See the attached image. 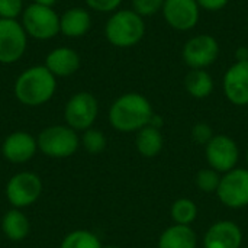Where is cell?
I'll use <instances>...</instances> for the list:
<instances>
[{
    "instance_id": "obj_1",
    "label": "cell",
    "mask_w": 248,
    "mask_h": 248,
    "mask_svg": "<svg viewBox=\"0 0 248 248\" xmlns=\"http://www.w3.org/2000/svg\"><path fill=\"white\" fill-rule=\"evenodd\" d=\"M153 115L154 110L151 102L141 93L129 92L113 100L109 108L108 118L115 131L122 134H137L150 124Z\"/></svg>"
},
{
    "instance_id": "obj_2",
    "label": "cell",
    "mask_w": 248,
    "mask_h": 248,
    "mask_svg": "<svg viewBox=\"0 0 248 248\" xmlns=\"http://www.w3.org/2000/svg\"><path fill=\"white\" fill-rule=\"evenodd\" d=\"M19 103L31 108L48 103L57 92V77L45 65H32L23 70L13 86Z\"/></svg>"
},
{
    "instance_id": "obj_3",
    "label": "cell",
    "mask_w": 248,
    "mask_h": 248,
    "mask_svg": "<svg viewBox=\"0 0 248 248\" xmlns=\"http://www.w3.org/2000/svg\"><path fill=\"white\" fill-rule=\"evenodd\" d=\"M145 22L132 9H118L105 23V36L115 48H132L145 36Z\"/></svg>"
},
{
    "instance_id": "obj_4",
    "label": "cell",
    "mask_w": 248,
    "mask_h": 248,
    "mask_svg": "<svg viewBox=\"0 0 248 248\" xmlns=\"http://www.w3.org/2000/svg\"><path fill=\"white\" fill-rule=\"evenodd\" d=\"M38 150L49 158H68L78 150V132L68 125H51L36 137Z\"/></svg>"
},
{
    "instance_id": "obj_5",
    "label": "cell",
    "mask_w": 248,
    "mask_h": 248,
    "mask_svg": "<svg viewBox=\"0 0 248 248\" xmlns=\"http://www.w3.org/2000/svg\"><path fill=\"white\" fill-rule=\"evenodd\" d=\"M20 23L26 35L36 41H48L60 33V15L54 7L31 3L25 7Z\"/></svg>"
},
{
    "instance_id": "obj_6",
    "label": "cell",
    "mask_w": 248,
    "mask_h": 248,
    "mask_svg": "<svg viewBox=\"0 0 248 248\" xmlns=\"http://www.w3.org/2000/svg\"><path fill=\"white\" fill-rule=\"evenodd\" d=\"M99 115V102L89 92H78L73 94L64 106L65 125L77 132H84L93 128Z\"/></svg>"
},
{
    "instance_id": "obj_7",
    "label": "cell",
    "mask_w": 248,
    "mask_h": 248,
    "mask_svg": "<svg viewBox=\"0 0 248 248\" xmlns=\"http://www.w3.org/2000/svg\"><path fill=\"white\" fill-rule=\"evenodd\" d=\"M42 189V180L36 173L20 171L9 179V182L6 183L4 193L7 202L13 208L23 209L33 205L39 199Z\"/></svg>"
},
{
    "instance_id": "obj_8",
    "label": "cell",
    "mask_w": 248,
    "mask_h": 248,
    "mask_svg": "<svg viewBox=\"0 0 248 248\" xmlns=\"http://www.w3.org/2000/svg\"><path fill=\"white\" fill-rule=\"evenodd\" d=\"M219 202L230 209L248 206V169L235 167L221 176L219 187L215 193Z\"/></svg>"
},
{
    "instance_id": "obj_9",
    "label": "cell",
    "mask_w": 248,
    "mask_h": 248,
    "mask_svg": "<svg viewBox=\"0 0 248 248\" xmlns=\"http://www.w3.org/2000/svg\"><path fill=\"white\" fill-rule=\"evenodd\" d=\"M182 57L190 70H206L219 57V42L209 33L195 35L185 42Z\"/></svg>"
},
{
    "instance_id": "obj_10",
    "label": "cell",
    "mask_w": 248,
    "mask_h": 248,
    "mask_svg": "<svg viewBox=\"0 0 248 248\" xmlns=\"http://www.w3.org/2000/svg\"><path fill=\"white\" fill-rule=\"evenodd\" d=\"M28 35L16 19H0V64H15L26 52Z\"/></svg>"
},
{
    "instance_id": "obj_11",
    "label": "cell",
    "mask_w": 248,
    "mask_h": 248,
    "mask_svg": "<svg viewBox=\"0 0 248 248\" xmlns=\"http://www.w3.org/2000/svg\"><path fill=\"white\" fill-rule=\"evenodd\" d=\"M208 166L224 174L237 167L240 160V148L234 138L225 134H215L205 145Z\"/></svg>"
},
{
    "instance_id": "obj_12",
    "label": "cell",
    "mask_w": 248,
    "mask_h": 248,
    "mask_svg": "<svg viewBox=\"0 0 248 248\" xmlns=\"http://www.w3.org/2000/svg\"><path fill=\"white\" fill-rule=\"evenodd\" d=\"M161 15L170 28L187 32L196 28L201 19V7L196 0H164Z\"/></svg>"
},
{
    "instance_id": "obj_13",
    "label": "cell",
    "mask_w": 248,
    "mask_h": 248,
    "mask_svg": "<svg viewBox=\"0 0 248 248\" xmlns=\"http://www.w3.org/2000/svg\"><path fill=\"white\" fill-rule=\"evenodd\" d=\"M225 97L234 106H248V61H235L222 78Z\"/></svg>"
},
{
    "instance_id": "obj_14",
    "label": "cell",
    "mask_w": 248,
    "mask_h": 248,
    "mask_svg": "<svg viewBox=\"0 0 248 248\" xmlns=\"http://www.w3.org/2000/svg\"><path fill=\"white\" fill-rule=\"evenodd\" d=\"M244 241L240 225L230 219L214 222L203 235V248H241Z\"/></svg>"
},
{
    "instance_id": "obj_15",
    "label": "cell",
    "mask_w": 248,
    "mask_h": 248,
    "mask_svg": "<svg viewBox=\"0 0 248 248\" xmlns=\"http://www.w3.org/2000/svg\"><path fill=\"white\" fill-rule=\"evenodd\" d=\"M38 151L36 138L26 131H16L7 135L1 144L3 157L13 164L28 163Z\"/></svg>"
},
{
    "instance_id": "obj_16",
    "label": "cell",
    "mask_w": 248,
    "mask_h": 248,
    "mask_svg": "<svg viewBox=\"0 0 248 248\" xmlns=\"http://www.w3.org/2000/svg\"><path fill=\"white\" fill-rule=\"evenodd\" d=\"M44 65L58 78V77H70L78 71L81 65L80 54L70 46H58L51 49L46 57Z\"/></svg>"
},
{
    "instance_id": "obj_17",
    "label": "cell",
    "mask_w": 248,
    "mask_h": 248,
    "mask_svg": "<svg viewBox=\"0 0 248 248\" xmlns=\"http://www.w3.org/2000/svg\"><path fill=\"white\" fill-rule=\"evenodd\" d=\"M92 28V15L89 9L74 6L60 15V33L67 38H81Z\"/></svg>"
},
{
    "instance_id": "obj_18",
    "label": "cell",
    "mask_w": 248,
    "mask_h": 248,
    "mask_svg": "<svg viewBox=\"0 0 248 248\" xmlns=\"http://www.w3.org/2000/svg\"><path fill=\"white\" fill-rule=\"evenodd\" d=\"M158 248H198V235L192 227L173 224L158 237Z\"/></svg>"
},
{
    "instance_id": "obj_19",
    "label": "cell",
    "mask_w": 248,
    "mask_h": 248,
    "mask_svg": "<svg viewBox=\"0 0 248 248\" xmlns=\"http://www.w3.org/2000/svg\"><path fill=\"white\" fill-rule=\"evenodd\" d=\"M1 231L7 240L17 243L29 235L31 222L22 209L12 208L1 218Z\"/></svg>"
},
{
    "instance_id": "obj_20",
    "label": "cell",
    "mask_w": 248,
    "mask_h": 248,
    "mask_svg": "<svg viewBox=\"0 0 248 248\" xmlns=\"http://www.w3.org/2000/svg\"><path fill=\"white\" fill-rule=\"evenodd\" d=\"M135 147L140 155L144 158L157 157L164 147V137L161 129H157L151 125L144 126L135 135Z\"/></svg>"
},
{
    "instance_id": "obj_21",
    "label": "cell",
    "mask_w": 248,
    "mask_h": 248,
    "mask_svg": "<svg viewBox=\"0 0 248 248\" xmlns=\"http://www.w3.org/2000/svg\"><path fill=\"white\" fill-rule=\"evenodd\" d=\"M185 89L195 99H206L214 92V78L206 70H190L185 77Z\"/></svg>"
},
{
    "instance_id": "obj_22",
    "label": "cell",
    "mask_w": 248,
    "mask_h": 248,
    "mask_svg": "<svg viewBox=\"0 0 248 248\" xmlns=\"http://www.w3.org/2000/svg\"><path fill=\"white\" fill-rule=\"evenodd\" d=\"M199 214L198 205L195 203V201L189 199V198H180L176 199L170 208V215L174 224L177 225H187L192 227V224L196 221Z\"/></svg>"
},
{
    "instance_id": "obj_23",
    "label": "cell",
    "mask_w": 248,
    "mask_h": 248,
    "mask_svg": "<svg viewBox=\"0 0 248 248\" xmlns=\"http://www.w3.org/2000/svg\"><path fill=\"white\" fill-rule=\"evenodd\" d=\"M60 248H103V246L94 232L87 230H76L62 238Z\"/></svg>"
},
{
    "instance_id": "obj_24",
    "label": "cell",
    "mask_w": 248,
    "mask_h": 248,
    "mask_svg": "<svg viewBox=\"0 0 248 248\" xmlns=\"http://www.w3.org/2000/svg\"><path fill=\"white\" fill-rule=\"evenodd\" d=\"M80 144L89 154H100L105 151L108 145V140H106V135L100 129L89 128L83 132L80 138Z\"/></svg>"
},
{
    "instance_id": "obj_25",
    "label": "cell",
    "mask_w": 248,
    "mask_h": 248,
    "mask_svg": "<svg viewBox=\"0 0 248 248\" xmlns=\"http://www.w3.org/2000/svg\"><path fill=\"white\" fill-rule=\"evenodd\" d=\"M221 173H218L217 170L211 169V167H206V169H201L195 177V183H196V187L202 192V193H206V195H211V193H217L218 187H219V183H221Z\"/></svg>"
},
{
    "instance_id": "obj_26",
    "label": "cell",
    "mask_w": 248,
    "mask_h": 248,
    "mask_svg": "<svg viewBox=\"0 0 248 248\" xmlns=\"http://www.w3.org/2000/svg\"><path fill=\"white\" fill-rule=\"evenodd\" d=\"M164 0H132V10L142 17H150L161 13Z\"/></svg>"
},
{
    "instance_id": "obj_27",
    "label": "cell",
    "mask_w": 248,
    "mask_h": 248,
    "mask_svg": "<svg viewBox=\"0 0 248 248\" xmlns=\"http://www.w3.org/2000/svg\"><path fill=\"white\" fill-rule=\"evenodd\" d=\"M23 10V0H0V19L19 20Z\"/></svg>"
},
{
    "instance_id": "obj_28",
    "label": "cell",
    "mask_w": 248,
    "mask_h": 248,
    "mask_svg": "<svg viewBox=\"0 0 248 248\" xmlns=\"http://www.w3.org/2000/svg\"><path fill=\"white\" fill-rule=\"evenodd\" d=\"M190 135H192V140L198 145H203L205 147L214 138L215 134H214V129H212V126L209 124H206V122H198V124L193 125Z\"/></svg>"
},
{
    "instance_id": "obj_29",
    "label": "cell",
    "mask_w": 248,
    "mask_h": 248,
    "mask_svg": "<svg viewBox=\"0 0 248 248\" xmlns=\"http://www.w3.org/2000/svg\"><path fill=\"white\" fill-rule=\"evenodd\" d=\"M84 1L90 10L99 13H113L121 7L124 0H84Z\"/></svg>"
},
{
    "instance_id": "obj_30",
    "label": "cell",
    "mask_w": 248,
    "mask_h": 248,
    "mask_svg": "<svg viewBox=\"0 0 248 248\" xmlns=\"http://www.w3.org/2000/svg\"><path fill=\"white\" fill-rule=\"evenodd\" d=\"M201 10H206V12H219L224 7H227V4L230 3V0H196Z\"/></svg>"
},
{
    "instance_id": "obj_31",
    "label": "cell",
    "mask_w": 248,
    "mask_h": 248,
    "mask_svg": "<svg viewBox=\"0 0 248 248\" xmlns=\"http://www.w3.org/2000/svg\"><path fill=\"white\" fill-rule=\"evenodd\" d=\"M235 61H248V46L243 45L235 49Z\"/></svg>"
},
{
    "instance_id": "obj_32",
    "label": "cell",
    "mask_w": 248,
    "mask_h": 248,
    "mask_svg": "<svg viewBox=\"0 0 248 248\" xmlns=\"http://www.w3.org/2000/svg\"><path fill=\"white\" fill-rule=\"evenodd\" d=\"M148 125H151V126H154V128H157V129H161V128H163V125H164V119H163V116H160V115L154 113V115L151 116V119H150V124H148Z\"/></svg>"
},
{
    "instance_id": "obj_33",
    "label": "cell",
    "mask_w": 248,
    "mask_h": 248,
    "mask_svg": "<svg viewBox=\"0 0 248 248\" xmlns=\"http://www.w3.org/2000/svg\"><path fill=\"white\" fill-rule=\"evenodd\" d=\"M58 0H32V3L39 4V6H46V7H54Z\"/></svg>"
},
{
    "instance_id": "obj_34",
    "label": "cell",
    "mask_w": 248,
    "mask_h": 248,
    "mask_svg": "<svg viewBox=\"0 0 248 248\" xmlns=\"http://www.w3.org/2000/svg\"><path fill=\"white\" fill-rule=\"evenodd\" d=\"M246 163H247V169H248V148H247V151H246Z\"/></svg>"
},
{
    "instance_id": "obj_35",
    "label": "cell",
    "mask_w": 248,
    "mask_h": 248,
    "mask_svg": "<svg viewBox=\"0 0 248 248\" xmlns=\"http://www.w3.org/2000/svg\"><path fill=\"white\" fill-rule=\"evenodd\" d=\"M103 248H119V247H116V246H103Z\"/></svg>"
},
{
    "instance_id": "obj_36",
    "label": "cell",
    "mask_w": 248,
    "mask_h": 248,
    "mask_svg": "<svg viewBox=\"0 0 248 248\" xmlns=\"http://www.w3.org/2000/svg\"><path fill=\"white\" fill-rule=\"evenodd\" d=\"M247 19H248V15H247Z\"/></svg>"
},
{
    "instance_id": "obj_37",
    "label": "cell",
    "mask_w": 248,
    "mask_h": 248,
    "mask_svg": "<svg viewBox=\"0 0 248 248\" xmlns=\"http://www.w3.org/2000/svg\"><path fill=\"white\" fill-rule=\"evenodd\" d=\"M247 46H248V45H247Z\"/></svg>"
},
{
    "instance_id": "obj_38",
    "label": "cell",
    "mask_w": 248,
    "mask_h": 248,
    "mask_svg": "<svg viewBox=\"0 0 248 248\" xmlns=\"http://www.w3.org/2000/svg\"><path fill=\"white\" fill-rule=\"evenodd\" d=\"M247 248H248V247H247Z\"/></svg>"
}]
</instances>
